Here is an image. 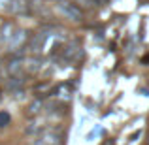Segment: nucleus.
I'll return each instance as SVG.
<instances>
[{
  "label": "nucleus",
  "mask_w": 149,
  "mask_h": 145,
  "mask_svg": "<svg viewBox=\"0 0 149 145\" xmlns=\"http://www.w3.org/2000/svg\"><path fill=\"white\" fill-rule=\"evenodd\" d=\"M47 36H49V26L38 30L29 42V51L30 53H40L42 47H44V44H45V40H47Z\"/></svg>",
  "instance_id": "3"
},
{
  "label": "nucleus",
  "mask_w": 149,
  "mask_h": 145,
  "mask_svg": "<svg viewBox=\"0 0 149 145\" xmlns=\"http://www.w3.org/2000/svg\"><path fill=\"white\" fill-rule=\"evenodd\" d=\"M34 145H62V134L53 130V128H47V130L38 134Z\"/></svg>",
  "instance_id": "2"
},
{
  "label": "nucleus",
  "mask_w": 149,
  "mask_h": 145,
  "mask_svg": "<svg viewBox=\"0 0 149 145\" xmlns=\"http://www.w3.org/2000/svg\"><path fill=\"white\" fill-rule=\"evenodd\" d=\"M13 40H10V49H17V47H21L23 44H25V40H26V32L25 30H19L17 34H13Z\"/></svg>",
  "instance_id": "4"
},
{
  "label": "nucleus",
  "mask_w": 149,
  "mask_h": 145,
  "mask_svg": "<svg viewBox=\"0 0 149 145\" xmlns=\"http://www.w3.org/2000/svg\"><path fill=\"white\" fill-rule=\"evenodd\" d=\"M11 11H15V13H23V11L26 10V2L25 0H11Z\"/></svg>",
  "instance_id": "5"
},
{
  "label": "nucleus",
  "mask_w": 149,
  "mask_h": 145,
  "mask_svg": "<svg viewBox=\"0 0 149 145\" xmlns=\"http://www.w3.org/2000/svg\"><path fill=\"white\" fill-rule=\"evenodd\" d=\"M11 8V0H0V10H10Z\"/></svg>",
  "instance_id": "6"
},
{
  "label": "nucleus",
  "mask_w": 149,
  "mask_h": 145,
  "mask_svg": "<svg viewBox=\"0 0 149 145\" xmlns=\"http://www.w3.org/2000/svg\"><path fill=\"white\" fill-rule=\"evenodd\" d=\"M55 11H57L61 17L68 19V21H81L83 19V11H81V8H77V4L70 2V0H58L57 4H55Z\"/></svg>",
  "instance_id": "1"
},
{
  "label": "nucleus",
  "mask_w": 149,
  "mask_h": 145,
  "mask_svg": "<svg viewBox=\"0 0 149 145\" xmlns=\"http://www.w3.org/2000/svg\"><path fill=\"white\" fill-rule=\"evenodd\" d=\"M0 123H2L0 126H4V124L8 123V115H4V113H2V115H0Z\"/></svg>",
  "instance_id": "7"
}]
</instances>
